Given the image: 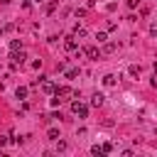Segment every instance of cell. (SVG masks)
Wrapping results in <instances>:
<instances>
[{
    "mask_svg": "<svg viewBox=\"0 0 157 157\" xmlns=\"http://www.w3.org/2000/svg\"><path fill=\"white\" fill-rule=\"evenodd\" d=\"M71 110H74L78 118H86V115H88V105H83V103H78V101L71 103Z\"/></svg>",
    "mask_w": 157,
    "mask_h": 157,
    "instance_id": "1",
    "label": "cell"
},
{
    "mask_svg": "<svg viewBox=\"0 0 157 157\" xmlns=\"http://www.w3.org/2000/svg\"><path fill=\"white\" fill-rule=\"evenodd\" d=\"M25 59H27V56H25L22 49H20V52H12V64H25Z\"/></svg>",
    "mask_w": 157,
    "mask_h": 157,
    "instance_id": "2",
    "label": "cell"
},
{
    "mask_svg": "<svg viewBox=\"0 0 157 157\" xmlns=\"http://www.w3.org/2000/svg\"><path fill=\"white\" fill-rule=\"evenodd\" d=\"M42 91H44V93H54V91H56V86H54L52 81H47V78H42Z\"/></svg>",
    "mask_w": 157,
    "mask_h": 157,
    "instance_id": "3",
    "label": "cell"
},
{
    "mask_svg": "<svg viewBox=\"0 0 157 157\" xmlns=\"http://www.w3.org/2000/svg\"><path fill=\"white\" fill-rule=\"evenodd\" d=\"M103 101H105V96H103V93H96V96L91 98V105H96V108H98V105H103Z\"/></svg>",
    "mask_w": 157,
    "mask_h": 157,
    "instance_id": "4",
    "label": "cell"
},
{
    "mask_svg": "<svg viewBox=\"0 0 157 157\" xmlns=\"http://www.w3.org/2000/svg\"><path fill=\"white\" fill-rule=\"evenodd\" d=\"M83 52H86V56H91V59H98V49H96V47H86Z\"/></svg>",
    "mask_w": 157,
    "mask_h": 157,
    "instance_id": "5",
    "label": "cell"
},
{
    "mask_svg": "<svg viewBox=\"0 0 157 157\" xmlns=\"http://www.w3.org/2000/svg\"><path fill=\"white\" fill-rule=\"evenodd\" d=\"M54 93H56V96H69V93H71V88H69V86H56V91H54Z\"/></svg>",
    "mask_w": 157,
    "mask_h": 157,
    "instance_id": "6",
    "label": "cell"
},
{
    "mask_svg": "<svg viewBox=\"0 0 157 157\" xmlns=\"http://www.w3.org/2000/svg\"><path fill=\"white\" fill-rule=\"evenodd\" d=\"M103 83H105V86H115V76H113V74H105V76H103Z\"/></svg>",
    "mask_w": 157,
    "mask_h": 157,
    "instance_id": "7",
    "label": "cell"
},
{
    "mask_svg": "<svg viewBox=\"0 0 157 157\" xmlns=\"http://www.w3.org/2000/svg\"><path fill=\"white\" fill-rule=\"evenodd\" d=\"M15 96H17L20 101H25V98H27V88H25V86H20V88L15 91Z\"/></svg>",
    "mask_w": 157,
    "mask_h": 157,
    "instance_id": "8",
    "label": "cell"
},
{
    "mask_svg": "<svg viewBox=\"0 0 157 157\" xmlns=\"http://www.w3.org/2000/svg\"><path fill=\"white\" fill-rule=\"evenodd\" d=\"M66 49H76V39L74 37H66Z\"/></svg>",
    "mask_w": 157,
    "mask_h": 157,
    "instance_id": "9",
    "label": "cell"
},
{
    "mask_svg": "<svg viewBox=\"0 0 157 157\" xmlns=\"http://www.w3.org/2000/svg\"><path fill=\"white\" fill-rule=\"evenodd\" d=\"M49 140H59V130L56 128H49Z\"/></svg>",
    "mask_w": 157,
    "mask_h": 157,
    "instance_id": "10",
    "label": "cell"
},
{
    "mask_svg": "<svg viewBox=\"0 0 157 157\" xmlns=\"http://www.w3.org/2000/svg\"><path fill=\"white\" fill-rule=\"evenodd\" d=\"M10 49H12V52H17V49H22V44H20L17 39H12V42H10Z\"/></svg>",
    "mask_w": 157,
    "mask_h": 157,
    "instance_id": "11",
    "label": "cell"
},
{
    "mask_svg": "<svg viewBox=\"0 0 157 157\" xmlns=\"http://www.w3.org/2000/svg\"><path fill=\"white\" fill-rule=\"evenodd\" d=\"M103 52H105V54H113V52H115V44H113V42H110V44H105V47H103Z\"/></svg>",
    "mask_w": 157,
    "mask_h": 157,
    "instance_id": "12",
    "label": "cell"
},
{
    "mask_svg": "<svg viewBox=\"0 0 157 157\" xmlns=\"http://www.w3.org/2000/svg\"><path fill=\"white\" fill-rule=\"evenodd\" d=\"M76 76H78V69H69L66 71V78H76Z\"/></svg>",
    "mask_w": 157,
    "mask_h": 157,
    "instance_id": "13",
    "label": "cell"
},
{
    "mask_svg": "<svg viewBox=\"0 0 157 157\" xmlns=\"http://www.w3.org/2000/svg\"><path fill=\"white\" fill-rule=\"evenodd\" d=\"M130 76H140V66H130Z\"/></svg>",
    "mask_w": 157,
    "mask_h": 157,
    "instance_id": "14",
    "label": "cell"
},
{
    "mask_svg": "<svg viewBox=\"0 0 157 157\" xmlns=\"http://www.w3.org/2000/svg\"><path fill=\"white\" fill-rule=\"evenodd\" d=\"M96 39H98V42H105L108 37H105V32H98V34H96Z\"/></svg>",
    "mask_w": 157,
    "mask_h": 157,
    "instance_id": "15",
    "label": "cell"
},
{
    "mask_svg": "<svg viewBox=\"0 0 157 157\" xmlns=\"http://www.w3.org/2000/svg\"><path fill=\"white\" fill-rule=\"evenodd\" d=\"M150 32H152V34L157 37V25H152V27H150Z\"/></svg>",
    "mask_w": 157,
    "mask_h": 157,
    "instance_id": "16",
    "label": "cell"
},
{
    "mask_svg": "<svg viewBox=\"0 0 157 157\" xmlns=\"http://www.w3.org/2000/svg\"><path fill=\"white\" fill-rule=\"evenodd\" d=\"M0 2H10V0H0Z\"/></svg>",
    "mask_w": 157,
    "mask_h": 157,
    "instance_id": "17",
    "label": "cell"
},
{
    "mask_svg": "<svg viewBox=\"0 0 157 157\" xmlns=\"http://www.w3.org/2000/svg\"><path fill=\"white\" fill-rule=\"evenodd\" d=\"M39 2H42V0H39Z\"/></svg>",
    "mask_w": 157,
    "mask_h": 157,
    "instance_id": "18",
    "label": "cell"
}]
</instances>
